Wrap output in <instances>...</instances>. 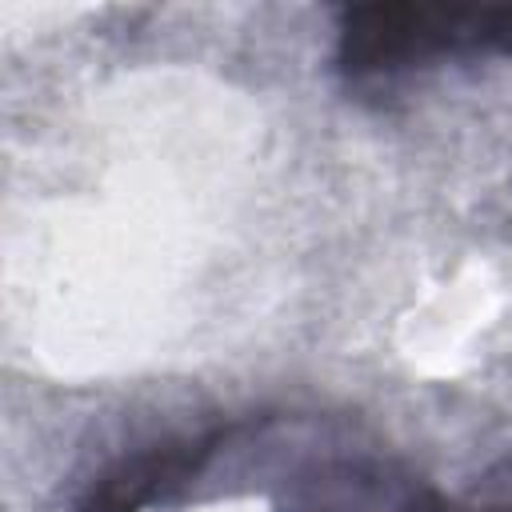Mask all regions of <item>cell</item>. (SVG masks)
I'll list each match as a JSON object with an SVG mask.
<instances>
[{
    "instance_id": "1",
    "label": "cell",
    "mask_w": 512,
    "mask_h": 512,
    "mask_svg": "<svg viewBox=\"0 0 512 512\" xmlns=\"http://www.w3.org/2000/svg\"><path fill=\"white\" fill-rule=\"evenodd\" d=\"M452 52L512 56V4H352L340 12L336 64L352 76L392 72Z\"/></svg>"
},
{
    "instance_id": "3",
    "label": "cell",
    "mask_w": 512,
    "mask_h": 512,
    "mask_svg": "<svg viewBox=\"0 0 512 512\" xmlns=\"http://www.w3.org/2000/svg\"><path fill=\"white\" fill-rule=\"evenodd\" d=\"M404 512H468V508H460V504H452V500H444V496H436V492H424V496H416Z\"/></svg>"
},
{
    "instance_id": "2",
    "label": "cell",
    "mask_w": 512,
    "mask_h": 512,
    "mask_svg": "<svg viewBox=\"0 0 512 512\" xmlns=\"http://www.w3.org/2000/svg\"><path fill=\"white\" fill-rule=\"evenodd\" d=\"M220 440H224V432H208V436H196V440L152 444L148 452L128 456L116 468H108L88 488V496L80 500L76 512H140L160 492L192 480L204 468V460L216 452Z\"/></svg>"
}]
</instances>
